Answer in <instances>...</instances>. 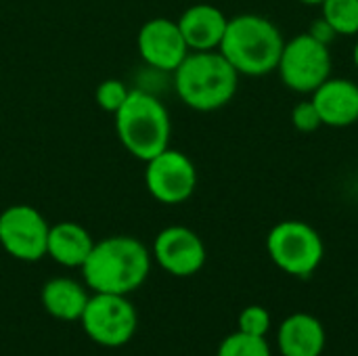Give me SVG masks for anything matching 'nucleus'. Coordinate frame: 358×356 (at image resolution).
I'll list each match as a JSON object with an SVG mask.
<instances>
[{
	"label": "nucleus",
	"instance_id": "1",
	"mask_svg": "<svg viewBox=\"0 0 358 356\" xmlns=\"http://www.w3.org/2000/svg\"><path fill=\"white\" fill-rule=\"evenodd\" d=\"M151 252L143 241L130 235H113L92 245L90 256L82 264L86 287L94 294L128 296L136 292L149 277Z\"/></svg>",
	"mask_w": 358,
	"mask_h": 356
},
{
	"label": "nucleus",
	"instance_id": "2",
	"mask_svg": "<svg viewBox=\"0 0 358 356\" xmlns=\"http://www.w3.org/2000/svg\"><path fill=\"white\" fill-rule=\"evenodd\" d=\"M285 40L279 27L254 13L231 17L218 50L239 76L260 78L277 69Z\"/></svg>",
	"mask_w": 358,
	"mask_h": 356
},
{
	"label": "nucleus",
	"instance_id": "3",
	"mask_svg": "<svg viewBox=\"0 0 358 356\" xmlns=\"http://www.w3.org/2000/svg\"><path fill=\"white\" fill-rule=\"evenodd\" d=\"M178 99L195 111H216L231 103L239 73L220 50H191L172 71Z\"/></svg>",
	"mask_w": 358,
	"mask_h": 356
},
{
	"label": "nucleus",
	"instance_id": "4",
	"mask_svg": "<svg viewBox=\"0 0 358 356\" xmlns=\"http://www.w3.org/2000/svg\"><path fill=\"white\" fill-rule=\"evenodd\" d=\"M115 132L132 157L149 162L170 147V113L155 94L134 88L115 113Z\"/></svg>",
	"mask_w": 358,
	"mask_h": 356
},
{
	"label": "nucleus",
	"instance_id": "5",
	"mask_svg": "<svg viewBox=\"0 0 358 356\" xmlns=\"http://www.w3.org/2000/svg\"><path fill=\"white\" fill-rule=\"evenodd\" d=\"M266 252L277 269L292 277L306 279L321 266L325 243L308 222L283 220L271 229Z\"/></svg>",
	"mask_w": 358,
	"mask_h": 356
},
{
	"label": "nucleus",
	"instance_id": "6",
	"mask_svg": "<svg viewBox=\"0 0 358 356\" xmlns=\"http://www.w3.org/2000/svg\"><path fill=\"white\" fill-rule=\"evenodd\" d=\"M277 71L281 82L302 94H313L327 78H331V52L327 42L310 34H298L285 42Z\"/></svg>",
	"mask_w": 358,
	"mask_h": 356
},
{
	"label": "nucleus",
	"instance_id": "7",
	"mask_svg": "<svg viewBox=\"0 0 358 356\" xmlns=\"http://www.w3.org/2000/svg\"><path fill=\"white\" fill-rule=\"evenodd\" d=\"M84 334L99 346L120 348L126 346L138 327V315L128 296L94 294L80 317Z\"/></svg>",
	"mask_w": 358,
	"mask_h": 356
},
{
	"label": "nucleus",
	"instance_id": "8",
	"mask_svg": "<svg viewBox=\"0 0 358 356\" xmlns=\"http://www.w3.org/2000/svg\"><path fill=\"white\" fill-rule=\"evenodd\" d=\"M145 187L164 206L185 204L197 187L195 164L182 151L168 147L145 162Z\"/></svg>",
	"mask_w": 358,
	"mask_h": 356
},
{
	"label": "nucleus",
	"instance_id": "9",
	"mask_svg": "<svg viewBox=\"0 0 358 356\" xmlns=\"http://www.w3.org/2000/svg\"><path fill=\"white\" fill-rule=\"evenodd\" d=\"M50 225L27 204H17L0 212V245L21 262H38L46 256Z\"/></svg>",
	"mask_w": 358,
	"mask_h": 356
},
{
	"label": "nucleus",
	"instance_id": "10",
	"mask_svg": "<svg viewBox=\"0 0 358 356\" xmlns=\"http://www.w3.org/2000/svg\"><path fill=\"white\" fill-rule=\"evenodd\" d=\"M155 262L174 277L197 275L208 258L201 237L187 227H166L157 233L153 241Z\"/></svg>",
	"mask_w": 358,
	"mask_h": 356
},
{
	"label": "nucleus",
	"instance_id": "11",
	"mask_svg": "<svg viewBox=\"0 0 358 356\" xmlns=\"http://www.w3.org/2000/svg\"><path fill=\"white\" fill-rule=\"evenodd\" d=\"M141 59L157 71H174L191 52L176 21L155 17L143 23L136 36Z\"/></svg>",
	"mask_w": 358,
	"mask_h": 356
},
{
	"label": "nucleus",
	"instance_id": "12",
	"mask_svg": "<svg viewBox=\"0 0 358 356\" xmlns=\"http://www.w3.org/2000/svg\"><path fill=\"white\" fill-rule=\"evenodd\" d=\"M325 126L346 128L358 122V84L344 78H327L310 99Z\"/></svg>",
	"mask_w": 358,
	"mask_h": 356
},
{
	"label": "nucleus",
	"instance_id": "13",
	"mask_svg": "<svg viewBox=\"0 0 358 356\" xmlns=\"http://www.w3.org/2000/svg\"><path fill=\"white\" fill-rule=\"evenodd\" d=\"M189 50H218L227 31V15L214 4H193L176 19Z\"/></svg>",
	"mask_w": 358,
	"mask_h": 356
},
{
	"label": "nucleus",
	"instance_id": "14",
	"mask_svg": "<svg viewBox=\"0 0 358 356\" xmlns=\"http://www.w3.org/2000/svg\"><path fill=\"white\" fill-rule=\"evenodd\" d=\"M325 344L323 323L308 313H294L279 325L277 346L281 356H321Z\"/></svg>",
	"mask_w": 358,
	"mask_h": 356
},
{
	"label": "nucleus",
	"instance_id": "15",
	"mask_svg": "<svg viewBox=\"0 0 358 356\" xmlns=\"http://www.w3.org/2000/svg\"><path fill=\"white\" fill-rule=\"evenodd\" d=\"M92 245L94 241L82 225L65 220L50 227L48 241H46V256H50L61 266L82 269V264L92 252Z\"/></svg>",
	"mask_w": 358,
	"mask_h": 356
},
{
	"label": "nucleus",
	"instance_id": "16",
	"mask_svg": "<svg viewBox=\"0 0 358 356\" xmlns=\"http://www.w3.org/2000/svg\"><path fill=\"white\" fill-rule=\"evenodd\" d=\"M88 298L90 296L84 285L67 277H55L46 281L40 294L44 311L59 321H80Z\"/></svg>",
	"mask_w": 358,
	"mask_h": 356
},
{
	"label": "nucleus",
	"instance_id": "17",
	"mask_svg": "<svg viewBox=\"0 0 358 356\" xmlns=\"http://www.w3.org/2000/svg\"><path fill=\"white\" fill-rule=\"evenodd\" d=\"M323 23L340 36H357L358 34V0H325Z\"/></svg>",
	"mask_w": 358,
	"mask_h": 356
},
{
	"label": "nucleus",
	"instance_id": "18",
	"mask_svg": "<svg viewBox=\"0 0 358 356\" xmlns=\"http://www.w3.org/2000/svg\"><path fill=\"white\" fill-rule=\"evenodd\" d=\"M216 356H273V353L266 338L250 336L237 329L220 342Z\"/></svg>",
	"mask_w": 358,
	"mask_h": 356
},
{
	"label": "nucleus",
	"instance_id": "19",
	"mask_svg": "<svg viewBox=\"0 0 358 356\" xmlns=\"http://www.w3.org/2000/svg\"><path fill=\"white\" fill-rule=\"evenodd\" d=\"M128 94H130V90L126 88V84H124L122 80L111 78V80H103V82L96 86V90H94V101H96V105H99L103 111L115 115L117 109L126 103Z\"/></svg>",
	"mask_w": 358,
	"mask_h": 356
},
{
	"label": "nucleus",
	"instance_id": "20",
	"mask_svg": "<svg viewBox=\"0 0 358 356\" xmlns=\"http://www.w3.org/2000/svg\"><path fill=\"white\" fill-rule=\"evenodd\" d=\"M237 329L243 332V334H250V336H262V338H266V334L271 329V313L264 306H258V304L245 306L239 313Z\"/></svg>",
	"mask_w": 358,
	"mask_h": 356
},
{
	"label": "nucleus",
	"instance_id": "21",
	"mask_svg": "<svg viewBox=\"0 0 358 356\" xmlns=\"http://www.w3.org/2000/svg\"><path fill=\"white\" fill-rule=\"evenodd\" d=\"M292 124L300 132H315L319 126H323L319 111L313 101H302L294 107L292 111Z\"/></svg>",
	"mask_w": 358,
	"mask_h": 356
},
{
	"label": "nucleus",
	"instance_id": "22",
	"mask_svg": "<svg viewBox=\"0 0 358 356\" xmlns=\"http://www.w3.org/2000/svg\"><path fill=\"white\" fill-rule=\"evenodd\" d=\"M298 2H302V4H323L325 0H298Z\"/></svg>",
	"mask_w": 358,
	"mask_h": 356
},
{
	"label": "nucleus",
	"instance_id": "23",
	"mask_svg": "<svg viewBox=\"0 0 358 356\" xmlns=\"http://www.w3.org/2000/svg\"><path fill=\"white\" fill-rule=\"evenodd\" d=\"M352 57H355V65L358 67V42H357V46H355V52H352Z\"/></svg>",
	"mask_w": 358,
	"mask_h": 356
}]
</instances>
